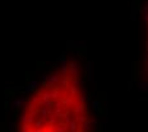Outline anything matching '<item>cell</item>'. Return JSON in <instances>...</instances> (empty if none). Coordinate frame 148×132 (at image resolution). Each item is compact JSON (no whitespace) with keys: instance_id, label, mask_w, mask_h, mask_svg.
<instances>
[{"instance_id":"ba28073f","label":"cell","mask_w":148,"mask_h":132,"mask_svg":"<svg viewBox=\"0 0 148 132\" xmlns=\"http://www.w3.org/2000/svg\"><path fill=\"white\" fill-rule=\"evenodd\" d=\"M66 48H69V50L75 48L77 50V41H68L66 42Z\"/></svg>"},{"instance_id":"7a4b0ae2","label":"cell","mask_w":148,"mask_h":132,"mask_svg":"<svg viewBox=\"0 0 148 132\" xmlns=\"http://www.w3.org/2000/svg\"><path fill=\"white\" fill-rule=\"evenodd\" d=\"M82 70V67L78 65V64L75 62V61H72V64L69 65V71L72 72V75H73V79H75V78H79V71Z\"/></svg>"},{"instance_id":"30bf717a","label":"cell","mask_w":148,"mask_h":132,"mask_svg":"<svg viewBox=\"0 0 148 132\" xmlns=\"http://www.w3.org/2000/svg\"><path fill=\"white\" fill-rule=\"evenodd\" d=\"M89 121H91V123H92V125H97V123H98V122H97V119H96V118H93V117H92L91 119H89Z\"/></svg>"},{"instance_id":"8992f818","label":"cell","mask_w":148,"mask_h":132,"mask_svg":"<svg viewBox=\"0 0 148 132\" xmlns=\"http://www.w3.org/2000/svg\"><path fill=\"white\" fill-rule=\"evenodd\" d=\"M91 125H92L91 121H89V119H86V121L83 122V128H82V130L83 131H89V130H91V127H92Z\"/></svg>"},{"instance_id":"5b68a950","label":"cell","mask_w":148,"mask_h":132,"mask_svg":"<svg viewBox=\"0 0 148 132\" xmlns=\"http://www.w3.org/2000/svg\"><path fill=\"white\" fill-rule=\"evenodd\" d=\"M138 88H139L142 91H147L148 90V80L139 81V83H138Z\"/></svg>"},{"instance_id":"277c9868","label":"cell","mask_w":148,"mask_h":132,"mask_svg":"<svg viewBox=\"0 0 148 132\" xmlns=\"http://www.w3.org/2000/svg\"><path fill=\"white\" fill-rule=\"evenodd\" d=\"M91 107L93 108V110H96V112H97V110L102 107V102H101V100H98V99H95V100H92Z\"/></svg>"},{"instance_id":"9c48e42d","label":"cell","mask_w":148,"mask_h":132,"mask_svg":"<svg viewBox=\"0 0 148 132\" xmlns=\"http://www.w3.org/2000/svg\"><path fill=\"white\" fill-rule=\"evenodd\" d=\"M9 130H10V131H14L15 130V123H14V122H12V123L9 125Z\"/></svg>"},{"instance_id":"3957f363","label":"cell","mask_w":148,"mask_h":132,"mask_svg":"<svg viewBox=\"0 0 148 132\" xmlns=\"http://www.w3.org/2000/svg\"><path fill=\"white\" fill-rule=\"evenodd\" d=\"M79 102H91V94L88 93L86 89H83V94L79 97Z\"/></svg>"},{"instance_id":"8fae6325","label":"cell","mask_w":148,"mask_h":132,"mask_svg":"<svg viewBox=\"0 0 148 132\" xmlns=\"http://www.w3.org/2000/svg\"><path fill=\"white\" fill-rule=\"evenodd\" d=\"M138 1H143V0H138Z\"/></svg>"},{"instance_id":"52a82bcc","label":"cell","mask_w":148,"mask_h":132,"mask_svg":"<svg viewBox=\"0 0 148 132\" xmlns=\"http://www.w3.org/2000/svg\"><path fill=\"white\" fill-rule=\"evenodd\" d=\"M28 85L31 87V89H32V90H35V89H37V88L40 87V85H41V83L37 81V80H31Z\"/></svg>"},{"instance_id":"6da1fadb","label":"cell","mask_w":148,"mask_h":132,"mask_svg":"<svg viewBox=\"0 0 148 132\" xmlns=\"http://www.w3.org/2000/svg\"><path fill=\"white\" fill-rule=\"evenodd\" d=\"M84 72H86V81H92L93 80V64L91 60L86 61V66H84Z\"/></svg>"}]
</instances>
